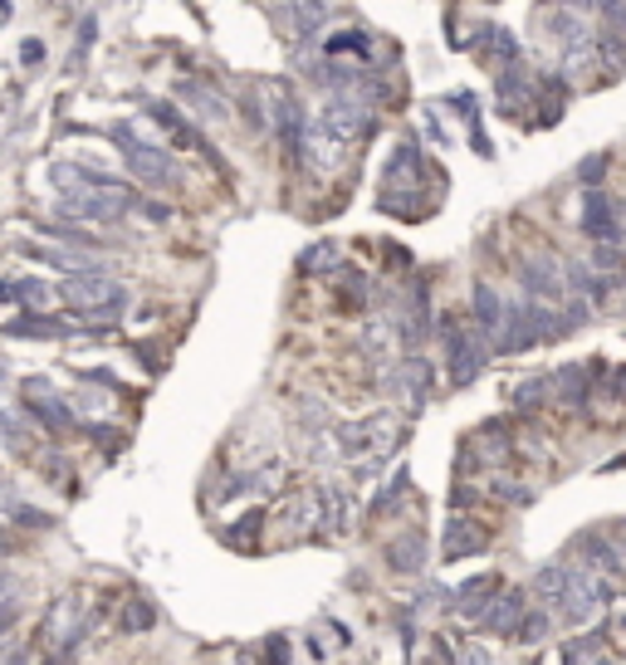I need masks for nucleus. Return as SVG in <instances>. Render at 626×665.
<instances>
[{
  "label": "nucleus",
  "instance_id": "nucleus-1",
  "mask_svg": "<svg viewBox=\"0 0 626 665\" xmlns=\"http://www.w3.org/2000/svg\"><path fill=\"white\" fill-rule=\"evenodd\" d=\"M534 587H538V597H544L548 607H554L558 617H568V622H587L597 607H603V587H597V577L578 573V568H563V563L538 573Z\"/></svg>",
  "mask_w": 626,
  "mask_h": 665
},
{
  "label": "nucleus",
  "instance_id": "nucleus-2",
  "mask_svg": "<svg viewBox=\"0 0 626 665\" xmlns=\"http://www.w3.org/2000/svg\"><path fill=\"white\" fill-rule=\"evenodd\" d=\"M59 299L69 304L73 318L83 324H118L122 309H128V289L108 275H79V279H64Z\"/></svg>",
  "mask_w": 626,
  "mask_h": 665
},
{
  "label": "nucleus",
  "instance_id": "nucleus-3",
  "mask_svg": "<svg viewBox=\"0 0 626 665\" xmlns=\"http://www.w3.org/2000/svg\"><path fill=\"white\" fill-rule=\"evenodd\" d=\"M113 138L122 142V162L138 171L142 181H152V187H181V167L171 162V152H162V147H152V142H142L132 122H118Z\"/></svg>",
  "mask_w": 626,
  "mask_h": 665
},
{
  "label": "nucleus",
  "instance_id": "nucleus-4",
  "mask_svg": "<svg viewBox=\"0 0 626 665\" xmlns=\"http://www.w3.org/2000/svg\"><path fill=\"white\" fill-rule=\"evenodd\" d=\"M138 206V191H79L59 201L64 220H89V226H113Z\"/></svg>",
  "mask_w": 626,
  "mask_h": 665
},
{
  "label": "nucleus",
  "instance_id": "nucleus-5",
  "mask_svg": "<svg viewBox=\"0 0 626 665\" xmlns=\"http://www.w3.org/2000/svg\"><path fill=\"white\" fill-rule=\"evenodd\" d=\"M269 118H275V132H279L285 157L299 162V157H304V138H309V113H304V103L294 98L289 83H275V89H269Z\"/></svg>",
  "mask_w": 626,
  "mask_h": 665
},
{
  "label": "nucleus",
  "instance_id": "nucleus-6",
  "mask_svg": "<svg viewBox=\"0 0 626 665\" xmlns=\"http://www.w3.org/2000/svg\"><path fill=\"white\" fill-rule=\"evenodd\" d=\"M397 416H367V421H358V426H338V446H342V455H382V450H391L397 446Z\"/></svg>",
  "mask_w": 626,
  "mask_h": 665
},
{
  "label": "nucleus",
  "instance_id": "nucleus-7",
  "mask_svg": "<svg viewBox=\"0 0 626 665\" xmlns=\"http://www.w3.org/2000/svg\"><path fill=\"white\" fill-rule=\"evenodd\" d=\"M24 401H30V416H34V421H40L44 430H73L69 401L59 397V391L49 387L44 377H30V381H24Z\"/></svg>",
  "mask_w": 626,
  "mask_h": 665
},
{
  "label": "nucleus",
  "instance_id": "nucleus-8",
  "mask_svg": "<svg viewBox=\"0 0 626 665\" xmlns=\"http://www.w3.org/2000/svg\"><path fill=\"white\" fill-rule=\"evenodd\" d=\"M147 118H152L157 128H162V132H167V138L177 142V147H191V152H201L206 162H216V152H211V142L201 138V128H196V122H187V118H181V113H177V108H171V103H147ZM216 167H220V162H216Z\"/></svg>",
  "mask_w": 626,
  "mask_h": 665
},
{
  "label": "nucleus",
  "instance_id": "nucleus-9",
  "mask_svg": "<svg viewBox=\"0 0 626 665\" xmlns=\"http://www.w3.org/2000/svg\"><path fill=\"white\" fill-rule=\"evenodd\" d=\"M583 230H587L593 240H607V245H617V240H622L617 201H607V191H587V206H583Z\"/></svg>",
  "mask_w": 626,
  "mask_h": 665
},
{
  "label": "nucleus",
  "instance_id": "nucleus-10",
  "mask_svg": "<svg viewBox=\"0 0 626 665\" xmlns=\"http://www.w3.org/2000/svg\"><path fill=\"white\" fill-rule=\"evenodd\" d=\"M73 636H79V593H64L49 607V622H44V642L54 651H69Z\"/></svg>",
  "mask_w": 626,
  "mask_h": 665
},
{
  "label": "nucleus",
  "instance_id": "nucleus-11",
  "mask_svg": "<svg viewBox=\"0 0 626 665\" xmlns=\"http://www.w3.org/2000/svg\"><path fill=\"white\" fill-rule=\"evenodd\" d=\"M485 367V338L480 332H460L450 328V377L456 381H470L475 373Z\"/></svg>",
  "mask_w": 626,
  "mask_h": 665
},
{
  "label": "nucleus",
  "instance_id": "nucleus-12",
  "mask_svg": "<svg viewBox=\"0 0 626 665\" xmlns=\"http://www.w3.org/2000/svg\"><path fill=\"white\" fill-rule=\"evenodd\" d=\"M177 93L181 98H187V103L196 108V113L191 118H201V122H226L230 118V103H226V98H220L216 89H211V83H201V79H187V83H177Z\"/></svg>",
  "mask_w": 626,
  "mask_h": 665
},
{
  "label": "nucleus",
  "instance_id": "nucleus-13",
  "mask_svg": "<svg viewBox=\"0 0 626 665\" xmlns=\"http://www.w3.org/2000/svg\"><path fill=\"white\" fill-rule=\"evenodd\" d=\"M475 328H480L485 343H495L499 348V332H505V304H499V294L489 285L475 289Z\"/></svg>",
  "mask_w": 626,
  "mask_h": 665
},
{
  "label": "nucleus",
  "instance_id": "nucleus-14",
  "mask_svg": "<svg viewBox=\"0 0 626 665\" xmlns=\"http://www.w3.org/2000/svg\"><path fill=\"white\" fill-rule=\"evenodd\" d=\"M480 622L489 626V632H519V622H524V602L519 593H495L480 607Z\"/></svg>",
  "mask_w": 626,
  "mask_h": 665
},
{
  "label": "nucleus",
  "instance_id": "nucleus-15",
  "mask_svg": "<svg viewBox=\"0 0 626 665\" xmlns=\"http://www.w3.org/2000/svg\"><path fill=\"white\" fill-rule=\"evenodd\" d=\"M269 20L289 24V40H304V34H314V24L324 20V6H275Z\"/></svg>",
  "mask_w": 626,
  "mask_h": 665
},
{
  "label": "nucleus",
  "instance_id": "nucleus-16",
  "mask_svg": "<svg viewBox=\"0 0 626 665\" xmlns=\"http://www.w3.org/2000/svg\"><path fill=\"white\" fill-rule=\"evenodd\" d=\"M524 289H529L534 299H563L568 275H558L554 265H529V269H524Z\"/></svg>",
  "mask_w": 626,
  "mask_h": 665
},
{
  "label": "nucleus",
  "instance_id": "nucleus-17",
  "mask_svg": "<svg viewBox=\"0 0 626 665\" xmlns=\"http://www.w3.org/2000/svg\"><path fill=\"white\" fill-rule=\"evenodd\" d=\"M485 548V534L475 524H450L446 528V558H465V553H480Z\"/></svg>",
  "mask_w": 626,
  "mask_h": 665
},
{
  "label": "nucleus",
  "instance_id": "nucleus-18",
  "mask_svg": "<svg viewBox=\"0 0 626 665\" xmlns=\"http://www.w3.org/2000/svg\"><path fill=\"white\" fill-rule=\"evenodd\" d=\"M421 538H401V544L397 548H387V563H391V568H401V573H411V568H421Z\"/></svg>",
  "mask_w": 626,
  "mask_h": 665
},
{
  "label": "nucleus",
  "instance_id": "nucleus-19",
  "mask_svg": "<svg viewBox=\"0 0 626 665\" xmlns=\"http://www.w3.org/2000/svg\"><path fill=\"white\" fill-rule=\"evenodd\" d=\"M328 54H367V49H372V40H367L362 30H342V34H334V40L324 44Z\"/></svg>",
  "mask_w": 626,
  "mask_h": 665
},
{
  "label": "nucleus",
  "instance_id": "nucleus-20",
  "mask_svg": "<svg viewBox=\"0 0 626 665\" xmlns=\"http://www.w3.org/2000/svg\"><path fill=\"white\" fill-rule=\"evenodd\" d=\"M0 430H6V436H10V446H24V436H20V430H24V421L16 416V406H10V401H0Z\"/></svg>",
  "mask_w": 626,
  "mask_h": 665
},
{
  "label": "nucleus",
  "instance_id": "nucleus-21",
  "mask_svg": "<svg viewBox=\"0 0 626 665\" xmlns=\"http://www.w3.org/2000/svg\"><path fill=\"white\" fill-rule=\"evenodd\" d=\"M152 622H157V612L147 607V602H132V607H128V622H122V626H128V632H147Z\"/></svg>",
  "mask_w": 626,
  "mask_h": 665
},
{
  "label": "nucleus",
  "instance_id": "nucleus-22",
  "mask_svg": "<svg viewBox=\"0 0 626 665\" xmlns=\"http://www.w3.org/2000/svg\"><path fill=\"white\" fill-rule=\"evenodd\" d=\"M529 626H519V636L524 642H544V632H548V617H524Z\"/></svg>",
  "mask_w": 626,
  "mask_h": 665
},
{
  "label": "nucleus",
  "instance_id": "nucleus-23",
  "mask_svg": "<svg viewBox=\"0 0 626 665\" xmlns=\"http://www.w3.org/2000/svg\"><path fill=\"white\" fill-rule=\"evenodd\" d=\"M334 245H318V250H309V255H304V265H309V275H314V265H334Z\"/></svg>",
  "mask_w": 626,
  "mask_h": 665
},
{
  "label": "nucleus",
  "instance_id": "nucleus-24",
  "mask_svg": "<svg viewBox=\"0 0 626 665\" xmlns=\"http://www.w3.org/2000/svg\"><path fill=\"white\" fill-rule=\"evenodd\" d=\"M40 59H44V44L40 40H24L20 44V64H40Z\"/></svg>",
  "mask_w": 626,
  "mask_h": 665
},
{
  "label": "nucleus",
  "instance_id": "nucleus-25",
  "mask_svg": "<svg viewBox=\"0 0 626 665\" xmlns=\"http://www.w3.org/2000/svg\"><path fill=\"white\" fill-rule=\"evenodd\" d=\"M10 602H16V577L0 573V607H10Z\"/></svg>",
  "mask_w": 626,
  "mask_h": 665
},
{
  "label": "nucleus",
  "instance_id": "nucleus-26",
  "mask_svg": "<svg viewBox=\"0 0 626 665\" xmlns=\"http://www.w3.org/2000/svg\"><path fill=\"white\" fill-rule=\"evenodd\" d=\"M16 617H20L16 602H10V607H0V632H10V626H16Z\"/></svg>",
  "mask_w": 626,
  "mask_h": 665
},
{
  "label": "nucleus",
  "instance_id": "nucleus-27",
  "mask_svg": "<svg viewBox=\"0 0 626 665\" xmlns=\"http://www.w3.org/2000/svg\"><path fill=\"white\" fill-rule=\"evenodd\" d=\"M0 548H6V534H0Z\"/></svg>",
  "mask_w": 626,
  "mask_h": 665
}]
</instances>
